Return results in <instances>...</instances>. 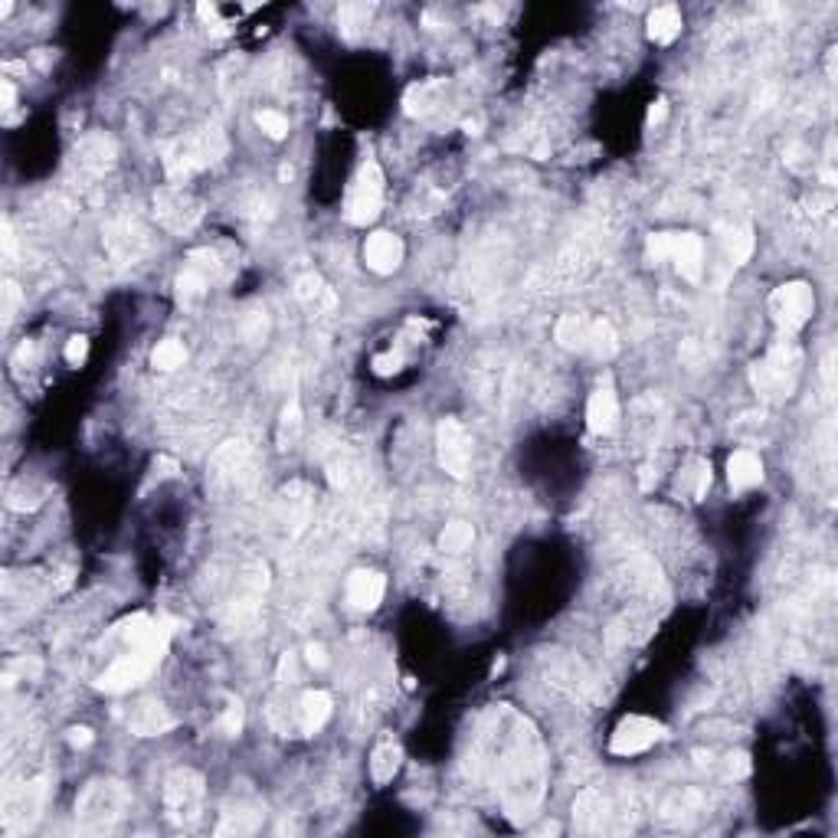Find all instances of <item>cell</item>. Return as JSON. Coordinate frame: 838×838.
Listing matches in <instances>:
<instances>
[{"instance_id":"6da1fadb","label":"cell","mask_w":838,"mask_h":838,"mask_svg":"<svg viewBox=\"0 0 838 838\" xmlns=\"http://www.w3.org/2000/svg\"><path fill=\"white\" fill-rule=\"evenodd\" d=\"M469 776L489 789L502 812L525 825L544 802L547 792V750L541 730L512 704L489 707L472 734Z\"/></svg>"},{"instance_id":"7a4b0ae2","label":"cell","mask_w":838,"mask_h":838,"mask_svg":"<svg viewBox=\"0 0 838 838\" xmlns=\"http://www.w3.org/2000/svg\"><path fill=\"white\" fill-rule=\"evenodd\" d=\"M230 145H226V135L220 125H204V128H194V132H184L181 138L168 141L164 145V155H161V164H164V174L171 177V184H187L194 174L220 164L226 158Z\"/></svg>"},{"instance_id":"3957f363","label":"cell","mask_w":838,"mask_h":838,"mask_svg":"<svg viewBox=\"0 0 838 838\" xmlns=\"http://www.w3.org/2000/svg\"><path fill=\"white\" fill-rule=\"evenodd\" d=\"M132 809V789L122 779L102 776L86 782L76 799V828L83 835H112Z\"/></svg>"},{"instance_id":"277c9868","label":"cell","mask_w":838,"mask_h":838,"mask_svg":"<svg viewBox=\"0 0 838 838\" xmlns=\"http://www.w3.org/2000/svg\"><path fill=\"white\" fill-rule=\"evenodd\" d=\"M799 373H802V350L792 341H776L766 350V357L750 367V383L760 399L786 403L799 386Z\"/></svg>"},{"instance_id":"5b68a950","label":"cell","mask_w":838,"mask_h":838,"mask_svg":"<svg viewBox=\"0 0 838 838\" xmlns=\"http://www.w3.org/2000/svg\"><path fill=\"white\" fill-rule=\"evenodd\" d=\"M207 782L197 769L177 766L164 779V815L174 828H194L204 818Z\"/></svg>"},{"instance_id":"8992f818","label":"cell","mask_w":838,"mask_h":838,"mask_svg":"<svg viewBox=\"0 0 838 838\" xmlns=\"http://www.w3.org/2000/svg\"><path fill=\"white\" fill-rule=\"evenodd\" d=\"M557 341L567 350L593 354L596 360H609L619 350V337L609 321L603 318H583V315H564L557 321Z\"/></svg>"},{"instance_id":"52a82bcc","label":"cell","mask_w":838,"mask_h":838,"mask_svg":"<svg viewBox=\"0 0 838 838\" xmlns=\"http://www.w3.org/2000/svg\"><path fill=\"white\" fill-rule=\"evenodd\" d=\"M168 652V642H155V645H135L128 649L122 658H115L96 681L99 691L106 694H125L132 688H138L141 681H148V675L161 665Z\"/></svg>"},{"instance_id":"ba28073f","label":"cell","mask_w":838,"mask_h":838,"mask_svg":"<svg viewBox=\"0 0 838 838\" xmlns=\"http://www.w3.org/2000/svg\"><path fill=\"white\" fill-rule=\"evenodd\" d=\"M115 155H119V148H115V141H112L109 135H102V132L86 135V138L73 148V155H70L66 181H70L73 187H79V190L96 187V184L115 168Z\"/></svg>"},{"instance_id":"9c48e42d","label":"cell","mask_w":838,"mask_h":838,"mask_svg":"<svg viewBox=\"0 0 838 838\" xmlns=\"http://www.w3.org/2000/svg\"><path fill=\"white\" fill-rule=\"evenodd\" d=\"M380 207H383V171L373 158H367L347 184L344 220L350 226H370L380 217Z\"/></svg>"},{"instance_id":"30bf717a","label":"cell","mask_w":838,"mask_h":838,"mask_svg":"<svg viewBox=\"0 0 838 838\" xmlns=\"http://www.w3.org/2000/svg\"><path fill=\"white\" fill-rule=\"evenodd\" d=\"M541 675L544 685L560 691L570 701H590L596 694V678L587 668L583 658L570 655V652H544L541 655Z\"/></svg>"},{"instance_id":"8fae6325","label":"cell","mask_w":838,"mask_h":838,"mask_svg":"<svg viewBox=\"0 0 838 838\" xmlns=\"http://www.w3.org/2000/svg\"><path fill=\"white\" fill-rule=\"evenodd\" d=\"M155 220L174 236H187L204 220V204L184 184H164L155 190Z\"/></svg>"},{"instance_id":"7c38bea8","label":"cell","mask_w":838,"mask_h":838,"mask_svg":"<svg viewBox=\"0 0 838 838\" xmlns=\"http://www.w3.org/2000/svg\"><path fill=\"white\" fill-rule=\"evenodd\" d=\"M649 256L675 262V269L688 282H701L704 272V239L698 233H652L649 236Z\"/></svg>"},{"instance_id":"4fadbf2b","label":"cell","mask_w":838,"mask_h":838,"mask_svg":"<svg viewBox=\"0 0 838 838\" xmlns=\"http://www.w3.org/2000/svg\"><path fill=\"white\" fill-rule=\"evenodd\" d=\"M769 315L782 334H796L815 315V292L809 282H782L769 295Z\"/></svg>"},{"instance_id":"5bb4252c","label":"cell","mask_w":838,"mask_h":838,"mask_svg":"<svg viewBox=\"0 0 838 838\" xmlns=\"http://www.w3.org/2000/svg\"><path fill=\"white\" fill-rule=\"evenodd\" d=\"M266 587H269V574L262 564H246L236 577L233 587V600H230V626L236 629H252L266 600Z\"/></svg>"},{"instance_id":"9a60e30c","label":"cell","mask_w":838,"mask_h":838,"mask_svg":"<svg viewBox=\"0 0 838 838\" xmlns=\"http://www.w3.org/2000/svg\"><path fill=\"white\" fill-rule=\"evenodd\" d=\"M102 243L115 266H138L151 252V236L138 217H115L106 226Z\"/></svg>"},{"instance_id":"2e32d148","label":"cell","mask_w":838,"mask_h":838,"mask_svg":"<svg viewBox=\"0 0 838 838\" xmlns=\"http://www.w3.org/2000/svg\"><path fill=\"white\" fill-rule=\"evenodd\" d=\"M262 822H266V805H262V799L256 796V789H249V786L243 782V786L233 789L230 799L223 802L217 835H252V831L262 828Z\"/></svg>"},{"instance_id":"e0dca14e","label":"cell","mask_w":838,"mask_h":838,"mask_svg":"<svg viewBox=\"0 0 838 838\" xmlns=\"http://www.w3.org/2000/svg\"><path fill=\"white\" fill-rule=\"evenodd\" d=\"M436 456L443 472L453 479H466L472 472V440L456 416H446L436 427Z\"/></svg>"},{"instance_id":"ac0fdd59","label":"cell","mask_w":838,"mask_h":838,"mask_svg":"<svg viewBox=\"0 0 838 838\" xmlns=\"http://www.w3.org/2000/svg\"><path fill=\"white\" fill-rule=\"evenodd\" d=\"M220 275V259L213 249H194L177 275V301L184 308H194L207 298L210 285L217 282Z\"/></svg>"},{"instance_id":"d6986e66","label":"cell","mask_w":838,"mask_h":838,"mask_svg":"<svg viewBox=\"0 0 838 838\" xmlns=\"http://www.w3.org/2000/svg\"><path fill=\"white\" fill-rule=\"evenodd\" d=\"M662 737H665L662 720L645 717V714H629V717L619 720V727L609 740V750L616 756H636V753H645L649 747H655Z\"/></svg>"},{"instance_id":"ffe728a7","label":"cell","mask_w":838,"mask_h":838,"mask_svg":"<svg viewBox=\"0 0 838 838\" xmlns=\"http://www.w3.org/2000/svg\"><path fill=\"white\" fill-rule=\"evenodd\" d=\"M619 815H623V812L616 809V802H613L603 789H596V786L583 789V792L577 796V802H574V828L583 831V835L613 831V828H616L613 822H616Z\"/></svg>"},{"instance_id":"44dd1931","label":"cell","mask_w":838,"mask_h":838,"mask_svg":"<svg viewBox=\"0 0 838 838\" xmlns=\"http://www.w3.org/2000/svg\"><path fill=\"white\" fill-rule=\"evenodd\" d=\"M587 427L596 436H609L619 427V396L613 377H600L587 399Z\"/></svg>"},{"instance_id":"7402d4cb","label":"cell","mask_w":838,"mask_h":838,"mask_svg":"<svg viewBox=\"0 0 838 838\" xmlns=\"http://www.w3.org/2000/svg\"><path fill=\"white\" fill-rule=\"evenodd\" d=\"M311 512H315V495L305 482H292L288 489H282V495H279V525L285 528L288 538H298V534L308 531Z\"/></svg>"},{"instance_id":"603a6c76","label":"cell","mask_w":838,"mask_h":838,"mask_svg":"<svg viewBox=\"0 0 838 838\" xmlns=\"http://www.w3.org/2000/svg\"><path fill=\"white\" fill-rule=\"evenodd\" d=\"M246 469H249V446L239 440L223 443L210 459V482L217 489H233L236 482H243Z\"/></svg>"},{"instance_id":"cb8c5ba5","label":"cell","mask_w":838,"mask_h":838,"mask_svg":"<svg viewBox=\"0 0 838 838\" xmlns=\"http://www.w3.org/2000/svg\"><path fill=\"white\" fill-rule=\"evenodd\" d=\"M403 256H406V246L396 233L380 230V233L367 236V243H363V262L377 275H393L403 266Z\"/></svg>"},{"instance_id":"d4e9b609","label":"cell","mask_w":838,"mask_h":838,"mask_svg":"<svg viewBox=\"0 0 838 838\" xmlns=\"http://www.w3.org/2000/svg\"><path fill=\"white\" fill-rule=\"evenodd\" d=\"M472 383H476V396L492 403V406H505L512 390H515V380H512V367L502 363V360H489V363H479L472 370Z\"/></svg>"},{"instance_id":"484cf974","label":"cell","mask_w":838,"mask_h":838,"mask_svg":"<svg viewBox=\"0 0 838 838\" xmlns=\"http://www.w3.org/2000/svg\"><path fill=\"white\" fill-rule=\"evenodd\" d=\"M347 603L350 609L357 613H373L380 603H383V593H386V577L380 570H354L347 577Z\"/></svg>"},{"instance_id":"4316f807","label":"cell","mask_w":838,"mask_h":838,"mask_svg":"<svg viewBox=\"0 0 838 838\" xmlns=\"http://www.w3.org/2000/svg\"><path fill=\"white\" fill-rule=\"evenodd\" d=\"M174 714L161 704V701H138L128 711V730L135 737H161L174 727Z\"/></svg>"},{"instance_id":"83f0119b","label":"cell","mask_w":838,"mask_h":838,"mask_svg":"<svg viewBox=\"0 0 838 838\" xmlns=\"http://www.w3.org/2000/svg\"><path fill=\"white\" fill-rule=\"evenodd\" d=\"M331 711H334V701H331L328 691H305V694L298 698V704H295L298 730H301L305 737H315V734L328 724Z\"/></svg>"},{"instance_id":"f1b7e54d","label":"cell","mask_w":838,"mask_h":838,"mask_svg":"<svg viewBox=\"0 0 838 838\" xmlns=\"http://www.w3.org/2000/svg\"><path fill=\"white\" fill-rule=\"evenodd\" d=\"M295 298H298L308 311H315V315H328V311L337 308L334 288H331L318 272H305V275L295 279Z\"/></svg>"},{"instance_id":"f546056e","label":"cell","mask_w":838,"mask_h":838,"mask_svg":"<svg viewBox=\"0 0 838 838\" xmlns=\"http://www.w3.org/2000/svg\"><path fill=\"white\" fill-rule=\"evenodd\" d=\"M399 763H403V747L393 734H383L377 740V747L370 750V779L377 786H386L393 782V776L399 773Z\"/></svg>"},{"instance_id":"4dcf8cb0","label":"cell","mask_w":838,"mask_h":838,"mask_svg":"<svg viewBox=\"0 0 838 838\" xmlns=\"http://www.w3.org/2000/svg\"><path fill=\"white\" fill-rule=\"evenodd\" d=\"M727 482H730L734 492H750V489H756V485L763 482V463H760V456H753V453H747V449L734 453L730 463H727Z\"/></svg>"},{"instance_id":"1f68e13d","label":"cell","mask_w":838,"mask_h":838,"mask_svg":"<svg viewBox=\"0 0 838 838\" xmlns=\"http://www.w3.org/2000/svg\"><path fill=\"white\" fill-rule=\"evenodd\" d=\"M681 34V11L675 4H662L649 14V40L668 47Z\"/></svg>"},{"instance_id":"d6a6232c","label":"cell","mask_w":838,"mask_h":838,"mask_svg":"<svg viewBox=\"0 0 838 838\" xmlns=\"http://www.w3.org/2000/svg\"><path fill=\"white\" fill-rule=\"evenodd\" d=\"M472 544H476V528L469 521H453L440 534V551L449 554V557H459V554L472 551Z\"/></svg>"},{"instance_id":"836d02e7","label":"cell","mask_w":838,"mask_h":838,"mask_svg":"<svg viewBox=\"0 0 838 838\" xmlns=\"http://www.w3.org/2000/svg\"><path fill=\"white\" fill-rule=\"evenodd\" d=\"M704 809V796L701 792H694V789H685V792H675L665 805H662V818L665 822H685V818H691V815H698Z\"/></svg>"},{"instance_id":"e575fe53","label":"cell","mask_w":838,"mask_h":838,"mask_svg":"<svg viewBox=\"0 0 838 838\" xmlns=\"http://www.w3.org/2000/svg\"><path fill=\"white\" fill-rule=\"evenodd\" d=\"M187 363V347L177 337H164L158 341V347L151 350V367L155 370H177Z\"/></svg>"},{"instance_id":"d590c367","label":"cell","mask_w":838,"mask_h":838,"mask_svg":"<svg viewBox=\"0 0 838 838\" xmlns=\"http://www.w3.org/2000/svg\"><path fill=\"white\" fill-rule=\"evenodd\" d=\"M370 17H373V4H344L337 11V24L347 37H357L360 30H367Z\"/></svg>"},{"instance_id":"8d00e7d4","label":"cell","mask_w":838,"mask_h":838,"mask_svg":"<svg viewBox=\"0 0 838 838\" xmlns=\"http://www.w3.org/2000/svg\"><path fill=\"white\" fill-rule=\"evenodd\" d=\"M298 433H301V406L292 396L285 403V409H282V419H279V443H282V449H288L298 440Z\"/></svg>"},{"instance_id":"74e56055","label":"cell","mask_w":838,"mask_h":838,"mask_svg":"<svg viewBox=\"0 0 838 838\" xmlns=\"http://www.w3.org/2000/svg\"><path fill=\"white\" fill-rule=\"evenodd\" d=\"M724 246H727L730 266H743V262L750 259V252H753V233H750V226H743V230L724 236Z\"/></svg>"},{"instance_id":"f35d334b","label":"cell","mask_w":838,"mask_h":838,"mask_svg":"<svg viewBox=\"0 0 838 838\" xmlns=\"http://www.w3.org/2000/svg\"><path fill=\"white\" fill-rule=\"evenodd\" d=\"M256 125H259L272 141L288 138V119H285L282 112H275V109H262V112H256Z\"/></svg>"},{"instance_id":"ab89813d","label":"cell","mask_w":838,"mask_h":838,"mask_svg":"<svg viewBox=\"0 0 838 838\" xmlns=\"http://www.w3.org/2000/svg\"><path fill=\"white\" fill-rule=\"evenodd\" d=\"M243 704L239 701H226V707H223V714H220V730H223V737H239V730H243Z\"/></svg>"},{"instance_id":"60d3db41","label":"cell","mask_w":838,"mask_h":838,"mask_svg":"<svg viewBox=\"0 0 838 838\" xmlns=\"http://www.w3.org/2000/svg\"><path fill=\"white\" fill-rule=\"evenodd\" d=\"M63 357H66V363H70V367H83V363H86V357H89V337L73 334V337L66 341Z\"/></svg>"},{"instance_id":"b9f144b4","label":"cell","mask_w":838,"mask_h":838,"mask_svg":"<svg viewBox=\"0 0 838 838\" xmlns=\"http://www.w3.org/2000/svg\"><path fill=\"white\" fill-rule=\"evenodd\" d=\"M370 367H373L377 377H393V373H399V367H403V354H396V350L377 354V357L370 360Z\"/></svg>"},{"instance_id":"7bdbcfd3","label":"cell","mask_w":838,"mask_h":838,"mask_svg":"<svg viewBox=\"0 0 838 838\" xmlns=\"http://www.w3.org/2000/svg\"><path fill=\"white\" fill-rule=\"evenodd\" d=\"M17 305H21V288H17L14 282H8V285H4V324H11V321H14Z\"/></svg>"},{"instance_id":"ee69618b","label":"cell","mask_w":838,"mask_h":838,"mask_svg":"<svg viewBox=\"0 0 838 838\" xmlns=\"http://www.w3.org/2000/svg\"><path fill=\"white\" fill-rule=\"evenodd\" d=\"M747 773H750L747 753H730V756H727V776H730V779H740V776H747Z\"/></svg>"},{"instance_id":"f6af8a7d","label":"cell","mask_w":838,"mask_h":838,"mask_svg":"<svg viewBox=\"0 0 838 838\" xmlns=\"http://www.w3.org/2000/svg\"><path fill=\"white\" fill-rule=\"evenodd\" d=\"M305 658H308V665H311V668H324V665H328V652H324V645H315V642L305 649Z\"/></svg>"},{"instance_id":"bcb514c9","label":"cell","mask_w":838,"mask_h":838,"mask_svg":"<svg viewBox=\"0 0 838 838\" xmlns=\"http://www.w3.org/2000/svg\"><path fill=\"white\" fill-rule=\"evenodd\" d=\"M93 740H96V734H93L89 727H73V730H70V743H73V747H79V750H83V747H89Z\"/></svg>"},{"instance_id":"7dc6e473","label":"cell","mask_w":838,"mask_h":838,"mask_svg":"<svg viewBox=\"0 0 838 838\" xmlns=\"http://www.w3.org/2000/svg\"><path fill=\"white\" fill-rule=\"evenodd\" d=\"M0 96H4V109H14L17 93H14V83H11V79H0Z\"/></svg>"},{"instance_id":"c3c4849f","label":"cell","mask_w":838,"mask_h":838,"mask_svg":"<svg viewBox=\"0 0 838 838\" xmlns=\"http://www.w3.org/2000/svg\"><path fill=\"white\" fill-rule=\"evenodd\" d=\"M665 112H668V106H665V99H658V102L652 106V112H649V125H658V122L665 119Z\"/></svg>"},{"instance_id":"681fc988","label":"cell","mask_w":838,"mask_h":838,"mask_svg":"<svg viewBox=\"0 0 838 838\" xmlns=\"http://www.w3.org/2000/svg\"><path fill=\"white\" fill-rule=\"evenodd\" d=\"M14 246H17V239H14V230H11V220L4 223V249H8V259H14Z\"/></svg>"}]
</instances>
